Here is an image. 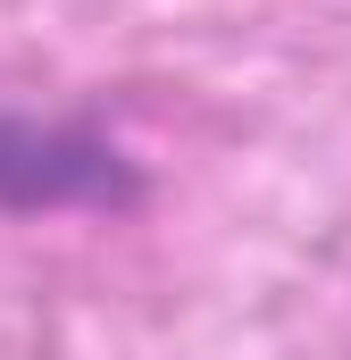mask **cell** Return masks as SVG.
<instances>
[{
  "instance_id": "cell-1",
  "label": "cell",
  "mask_w": 351,
  "mask_h": 360,
  "mask_svg": "<svg viewBox=\"0 0 351 360\" xmlns=\"http://www.w3.org/2000/svg\"><path fill=\"white\" fill-rule=\"evenodd\" d=\"M143 168L84 117H34L0 101V218H59V210H134Z\"/></svg>"
}]
</instances>
